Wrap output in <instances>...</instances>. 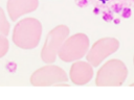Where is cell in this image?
<instances>
[{
  "instance_id": "cell-1",
  "label": "cell",
  "mask_w": 134,
  "mask_h": 100,
  "mask_svg": "<svg viewBox=\"0 0 134 100\" xmlns=\"http://www.w3.org/2000/svg\"><path fill=\"white\" fill-rule=\"evenodd\" d=\"M42 26L35 18H25L20 20L13 31V42L16 46L22 49L35 48L41 38Z\"/></svg>"
},
{
  "instance_id": "cell-5",
  "label": "cell",
  "mask_w": 134,
  "mask_h": 100,
  "mask_svg": "<svg viewBox=\"0 0 134 100\" xmlns=\"http://www.w3.org/2000/svg\"><path fill=\"white\" fill-rule=\"evenodd\" d=\"M9 23L6 19V16L4 14V10L0 7V33L7 35L9 33Z\"/></svg>"
},
{
  "instance_id": "cell-4",
  "label": "cell",
  "mask_w": 134,
  "mask_h": 100,
  "mask_svg": "<svg viewBox=\"0 0 134 100\" xmlns=\"http://www.w3.org/2000/svg\"><path fill=\"white\" fill-rule=\"evenodd\" d=\"M38 0H7V12L13 21L24 14L34 11L38 7Z\"/></svg>"
},
{
  "instance_id": "cell-3",
  "label": "cell",
  "mask_w": 134,
  "mask_h": 100,
  "mask_svg": "<svg viewBox=\"0 0 134 100\" xmlns=\"http://www.w3.org/2000/svg\"><path fill=\"white\" fill-rule=\"evenodd\" d=\"M60 75H64V72L53 66L44 67L37 70L30 78V82L34 85H49L55 80L60 79Z\"/></svg>"
},
{
  "instance_id": "cell-2",
  "label": "cell",
  "mask_w": 134,
  "mask_h": 100,
  "mask_svg": "<svg viewBox=\"0 0 134 100\" xmlns=\"http://www.w3.org/2000/svg\"><path fill=\"white\" fill-rule=\"evenodd\" d=\"M62 29H63V27L60 26L49 32V34L46 39V42L44 44L43 50L41 52V57L44 61L51 63L54 60L55 51L60 44V40L62 39V35H64L66 32H68V29H65L64 32H62Z\"/></svg>"
},
{
  "instance_id": "cell-6",
  "label": "cell",
  "mask_w": 134,
  "mask_h": 100,
  "mask_svg": "<svg viewBox=\"0 0 134 100\" xmlns=\"http://www.w3.org/2000/svg\"><path fill=\"white\" fill-rule=\"evenodd\" d=\"M8 47H9V44H8V40L6 39V35L0 33V58L7 53Z\"/></svg>"
}]
</instances>
